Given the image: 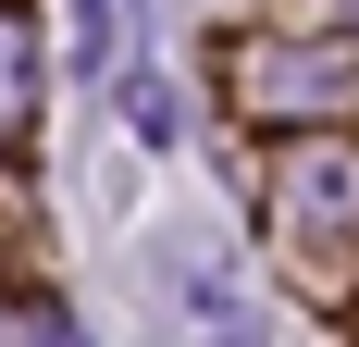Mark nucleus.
<instances>
[{"mask_svg":"<svg viewBox=\"0 0 359 347\" xmlns=\"http://www.w3.org/2000/svg\"><path fill=\"white\" fill-rule=\"evenodd\" d=\"M323 87H347V50H285V63H260V100H323Z\"/></svg>","mask_w":359,"mask_h":347,"instance_id":"f257e3e1","label":"nucleus"},{"mask_svg":"<svg viewBox=\"0 0 359 347\" xmlns=\"http://www.w3.org/2000/svg\"><path fill=\"white\" fill-rule=\"evenodd\" d=\"M25 87H37V37H25V25H0V124L25 112Z\"/></svg>","mask_w":359,"mask_h":347,"instance_id":"f03ea898","label":"nucleus"},{"mask_svg":"<svg viewBox=\"0 0 359 347\" xmlns=\"http://www.w3.org/2000/svg\"><path fill=\"white\" fill-rule=\"evenodd\" d=\"M124 112H137V137H174V87L161 74H124Z\"/></svg>","mask_w":359,"mask_h":347,"instance_id":"7ed1b4c3","label":"nucleus"},{"mask_svg":"<svg viewBox=\"0 0 359 347\" xmlns=\"http://www.w3.org/2000/svg\"><path fill=\"white\" fill-rule=\"evenodd\" d=\"M74 37H87V63L111 50V0H74Z\"/></svg>","mask_w":359,"mask_h":347,"instance_id":"20e7f679","label":"nucleus"}]
</instances>
